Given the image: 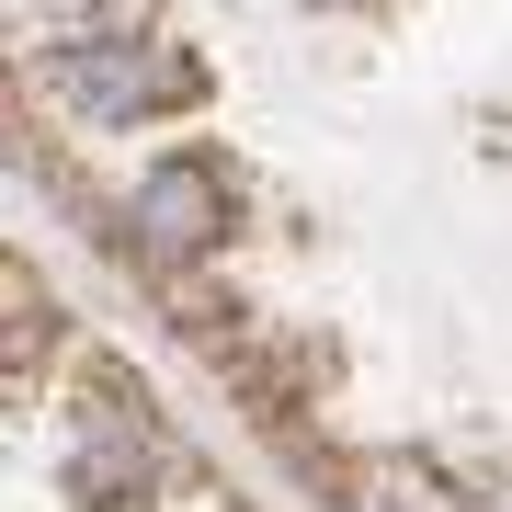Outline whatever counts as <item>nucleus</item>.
<instances>
[{
	"mask_svg": "<svg viewBox=\"0 0 512 512\" xmlns=\"http://www.w3.org/2000/svg\"><path fill=\"white\" fill-rule=\"evenodd\" d=\"M137 239L160 262H194L205 239H217V183H205V171H148L137 183Z\"/></svg>",
	"mask_w": 512,
	"mask_h": 512,
	"instance_id": "nucleus-2",
	"label": "nucleus"
},
{
	"mask_svg": "<svg viewBox=\"0 0 512 512\" xmlns=\"http://www.w3.org/2000/svg\"><path fill=\"white\" fill-rule=\"evenodd\" d=\"M35 103L92 114V126L160 114V57H137V46H46V57H35Z\"/></svg>",
	"mask_w": 512,
	"mask_h": 512,
	"instance_id": "nucleus-1",
	"label": "nucleus"
}]
</instances>
